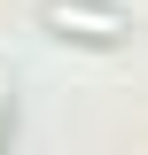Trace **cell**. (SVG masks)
Instances as JSON below:
<instances>
[{"instance_id": "obj_1", "label": "cell", "mask_w": 148, "mask_h": 155, "mask_svg": "<svg viewBox=\"0 0 148 155\" xmlns=\"http://www.w3.org/2000/svg\"><path fill=\"white\" fill-rule=\"evenodd\" d=\"M47 23H62V39H125V16H101V8H70V0H55L47 8Z\"/></svg>"}]
</instances>
